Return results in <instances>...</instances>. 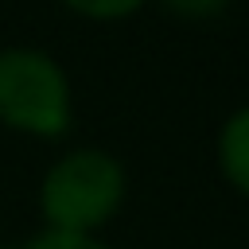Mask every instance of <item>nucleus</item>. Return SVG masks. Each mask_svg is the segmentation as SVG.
Returning <instances> with one entry per match:
<instances>
[{"instance_id": "f257e3e1", "label": "nucleus", "mask_w": 249, "mask_h": 249, "mask_svg": "<svg viewBox=\"0 0 249 249\" xmlns=\"http://www.w3.org/2000/svg\"><path fill=\"white\" fill-rule=\"evenodd\" d=\"M128 175L117 156L101 148H74L54 160L39 183V210L47 230L93 233L124 202Z\"/></svg>"}, {"instance_id": "f03ea898", "label": "nucleus", "mask_w": 249, "mask_h": 249, "mask_svg": "<svg viewBox=\"0 0 249 249\" xmlns=\"http://www.w3.org/2000/svg\"><path fill=\"white\" fill-rule=\"evenodd\" d=\"M74 121L66 70L39 47L0 51V124L23 136L58 140Z\"/></svg>"}, {"instance_id": "7ed1b4c3", "label": "nucleus", "mask_w": 249, "mask_h": 249, "mask_svg": "<svg viewBox=\"0 0 249 249\" xmlns=\"http://www.w3.org/2000/svg\"><path fill=\"white\" fill-rule=\"evenodd\" d=\"M218 167L226 183L249 198V105L233 109L218 132Z\"/></svg>"}, {"instance_id": "20e7f679", "label": "nucleus", "mask_w": 249, "mask_h": 249, "mask_svg": "<svg viewBox=\"0 0 249 249\" xmlns=\"http://www.w3.org/2000/svg\"><path fill=\"white\" fill-rule=\"evenodd\" d=\"M62 4L86 19H124V16L140 12L148 0H62Z\"/></svg>"}, {"instance_id": "39448f33", "label": "nucleus", "mask_w": 249, "mask_h": 249, "mask_svg": "<svg viewBox=\"0 0 249 249\" xmlns=\"http://www.w3.org/2000/svg\"><path fill=\"white\" fill-rule=\"evenodd\" d=\"M23 249H113V245H105V241L93 237V233H58V230H43V233H35Z\"/></svg>"}, {"instance_id": "423d86ee", "label": "nucleus", "mask_w": 249, "mask_h": 249, "mask_svg": "<svg viewBox=\"0 0 249 249\" xmlns=\"http://www.w3.org/2000/svg\"><path fill=\"white\" fill-rule=\"evenodd\" d=\"M160 4L175 16H183V19H210V16L226 12L230 0H160Z\"/></svg>"}]
</instances>
